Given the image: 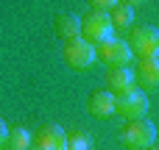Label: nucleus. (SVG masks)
<instances>
[{
  "instance_id": "10",
  "label": "nucleus",
  "mask_w": 159,
  "mask_h": 150,
  "mask_svg": "<svg viewBox=\"0 0 159 150\" xmlns=\"http://www.w3.org/2000/svg\"><path fill=\"white\" fill-rule=\"evenodd\" d=\"M87 111H89L92 117H98V120L112 117V114H115V95L106 92V89L92 92V95L87 97Z\"/></svg>"
},
{
  "instance_id": "2",
  "label": "nucleus",
  "mask_w": 159,
  "mask_h": 150,
  "mask_svg": "<svg viewBox=\"0 0 159 150\" xmlns=\"http://www.w3.org/2000/svg\"><path fill=\"white\" fill-rule=\"evenodd\" d=\"M120 139H123L126 148H131V150H145L157 142V128L145 117L143 120H129L126 128H123V134H120Z\"/></svg>"
},
{
  "instance_id": "4",
  "label": "nucleus",
  "mask_w": 159,
  "mask_h": 150,
  "mask_svg": "<svg viewBox=\"0 0 159 150\" xmlns=\"http://www.w3.org/2000/svg\"><path fill=\"white\" fill-rule=\"evenodd\" d=\"M95 58L106 67H129V61L134 58L131 47L126 39H106L95 47Z\"/></svg>"
},
{
  "instance_id": "1",
  "label": "nucleus",
  "mask_w": 159,
  "mask_h": 150,
  "mask_svg": "<svg viewBox=\"0 0 159 150\" xmlns=\"http://www.w3.org/2000/svg\"><path fill=\"white\" fill-rule=\"evenodd\" d=\"M112 33H115V25L106 11H89L87 17H81V39H87L92 47L112 39Z\"/></svg>"
},
{
  "instance_id": "14",
  "label": "nucleus",
  "mask_w": 159,
  "mask_h": 150,
  "mask_svg": "<svg viewBox=\"0 0 159 150\" xmlns=\"http://www.w3.org/2000/svg\"><path fill=\"white\" fill-rule=\"evenodd\" d=\"M67 150H92V139L84 131H70L67 134Z\"/></svg>"
},
{
  "instance_id": "13",
  "label": "nucleus",
  "mask_w": 159,
  "mask_h": 150,
  "mask_svg": "<svg viewBox=\"0 0 159 150\" xmlns=\"http://www.w3.org/2000/svg\"><path fill=\"white\" fill-rule=\"evenodd\" d=\"M109 19H112L115 28H131V22H134V8L126 6V3H117V6L109 11Z\"/></svg>"
},
{
  "instance_id": "17",
  "label": "nucleus",
  "mask_w": 159,
  "mask_h": 150,
  "mask_svg": "<svg viewBox=\"0 0 159 150\" xmlns=\"http://www.w3.org/2000/svg\"><path fill=\"white\" fill-rule=\"evenodd\" d=\"M117 3H126V6H131V8H134V6H143L145 0H117Z\"/></svg>"
},
{
  "instance_id": "3",
  "label": "nucleus",
  "mask_w": 159,
  "mask_h": 150,
  "mask_svg": "<svg viewBox=\"0 0 159 150\" xmlns=\"http://www.w3.org/2000/svg\"><path fill=\"white\" fill-rule=\"evenodd\" d=\"M129 47L137 58H151L159 53V31L154 25H134L129 31Z\"/></svg>"
},
{
  "instance_id": "9",
  "label": "nucleus",
  "mask_w": 159,
  "mask_h": 150,
  "mask_svg": "<svg viewBox=\"0 0 159 150\" xmlns=\"http://www.w3.org/2000/svg\"><path fill=\"white\" fill-rule=\"evenodd\" d=\"M134 81H137L143 89H159V53L151 56V58H140V61H137Z\"/></svg>"
},
{
  "instance_id": "11",
  "label": "nucleus",
  "mask_w": 159,
  "mask_h": 150,
  "mask_svg": "<svg viewBox=\"0 0 159 150\" xmlns=\"http://www.w3.org/2000/svg\"><path fill=\"white\" fill-rule=\"evenodd\" d=\"M56 33H59L64 42L78 39V36H81V19H78L75 14H59V17H56Z\"/></svg>"
},
{
  "instance_id": "12",
  "label": "nucleus",
  "mask_w": 159,
  "mask_h": 150,
  "mask_svg": "<svg viewBox=\"0 0 159 150\" xmlns=\"http://www.w3.org/2000/svg\"><path fill=\"white\" fill-rule=\"evenodd\" d=\"M0 150H31V134L25 128H8Z\"/></svg>"
},
{
  "instance_id": "7",
  "label": "nucleus",
  "mask_w": 159,
  "mask_h": 150,
  "mask_svg": "<svg viewBox=\"0 0 159 150\" xmlns=\"http://www.w3.org/2000/svg\"><path fill=\"white\" fill-rule=\"evenodd\" d=\"M115 114L126 120H143L148 114V95L143 89H131L129 95L115 97Z\"/></svg>"
},
{
  "instance_id": "5",
  "label": "nucleus",
  "mask_w": 159,
  "mask_h": 150,
  "mask_svg": "<svg viewBox=\"0 0 159 150\" xmlns=\"http://www.w3.org/2000/svg\"><path fill=\"white\" fill-rule=\"evenodd\" d=\"M31 150H67V131L56 122H45L31 136Z\"/></svg>"
},
{
  "instance_id": "16",
  "label": "nucleus",
  "mask_w": 159,
  "mask_h": 150,
  "mask_svg": "<svg viewBox=\"0 0 159 150\" xmlns=\"http://www.w3.org/2000/svg\"><path fill=\"white\" fill-rule=\"evenodd\" d=\"M6 134H8V125L0 120V148H3V142H6Z\"/></svg>"
},
{
  "instance_id": "8",
  "label": "nucleus",
  "mask_w": 159,
  "mask_h": 150,
  "mask_svg": "<svg viewBox=\"0 0 159 150\" xmlns=\"http://www.w3.org/2000/svg\"><path fill=\"white\" fill-rule=\"evenodd\" d=\"M131 89H137L134 70L131 67H109V72H106V92L120 97V95H129Z\"/></svg>"
},
{
  "instance_id": "15",
  "label": "nucleus",
  "mask_w": 159,
  "mask_h": 150,
  "mask_svg": "<svg viewBox=\"0 0 159 150\" xmlns=\"http://www.w3.org/2000/svg\"><path fill=\"white\" fill-rule=\"evenodd\" d=\"M89 3V11H112L115 6H117V0H87Z\"/></svg>"
},
{
  "instance_id": "6",
  "label": "nucleus",
  "mask_w": 159,
  "mask_h": 150,
  "mask_svg": "<svg viewBox=\"0 0 159 150\" xmlns=\"http://www.w3.org/2000/svg\"><path fill=\"white\" fill-rule=\"evenodd\" d=\"M61 56H64V61L73 67V70H89L98 58H95V47L87 42V39H70V42H64V50H61Z\"/></svg>"
},
{
  "instance_id": "18",
  "label": "nucleus",
  "mask_w": 159,
  "mask_h": 150,
  "mask_svg": "<svg viewBox=\"0 0 159 150\" xmlns=\"http://www.w3.org/2000/svg\"><path fill=\"white\" fill-rule=\"evenodd\" d=\"M145 150H159V142H154V145H151V148H145Z\"/></svg>"
}]
</instances>
